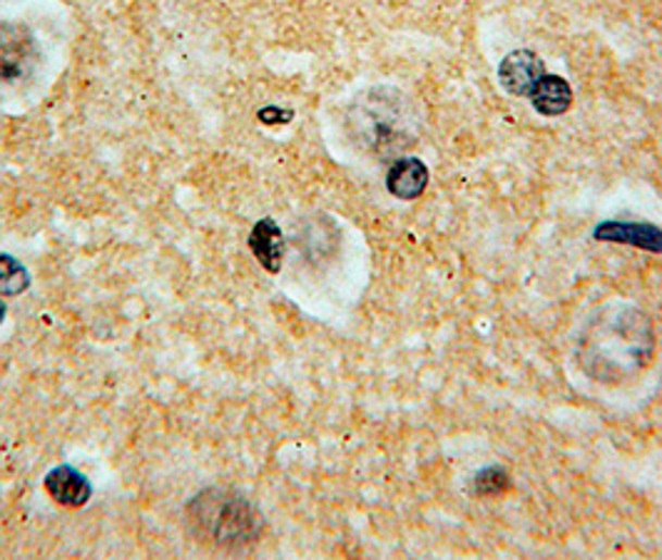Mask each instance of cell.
<instances>
[{
	"mask_svg": "<svg viewBox=\"0 0 662 560\" xmlns=\"http://www.w3.org/2000/svg\"><path fill=\"white\" fill-rule=\"evenodd\" d=\"M40 50L36 36L21 23L0 21V85L18 88L38 71Z\"/></svg>",
	"mask_w": 662,
	"mask_h": 560,
	"instance_id": "obj_4",
	"label": "cell"
},
{
	"mask_svg": "<svg viewBox=\"0 0 662 560\" xmlns=\"http://www.w3.org/2000/svg\"><path fill=\"white\" fill-rule=\"evenodd\" d=\"M546 75L544 60L530 50H515V53L505 55L501 67H498V77H501V85L515 98H530L533 90L540 77Z\"/></svg>",
	"mask_w": 662,
	"mask_h": 560,
	"instance_id": "obj_5",
	"label": "cell"
},
{
	"mask_svg": "<svg viewBox=\"0 0 662 560\" xmlns=\"http://www.w3.org/2000/svg\"><path fill=\"white\" fill-rule=\"evenodd\" d=\"M592 237L598 242H615V245H630L645 249V252L662 254V229L650 222H623V220H608L598 224Z\"/></svg>",
	"mask_w": 662,
	"mask_h": 560,
	"instance_id": "obj_6",
	"label": "cell"
},
{
	"mask_svg": "<svg viewBox=\"0 0 662 560\" xmlns=\"http://www.w3.org/2000/svg\"><path fill=\"white\" fill-rule=\"evenodd\" d=\"M655 334L650 319L633 307H608L580 339V366L596 382H621L652 359Z\"/></svg>",
	"mask_w": 662,
	"mask_h": 560,
	"instance_id": "obj_1",
	"label": "cell"
},
{
	"mask_svg": "<svg viewBox=\"0 0 662 560\" xmlns=\"http://www.w3.org/2000/svg\"><path fill=\"white\" fill-rule=\"evenodd\" d=\"M187 528L214 550H245L262 536V515L249 498L229 488H208L189 501Z\"/></svg>",
	"mask_w": 662,
	"mask_h": 560,
	"instance_id": "obj_2",
	"label": "cell"
},
{
	"mask_svg": "<svg viewBox=\"0 0 662 560\" xmlns=\"http://www.w3.org/2000/svg\"><path fill=\"white\" fill-rule=\"evenodd\" d=\"M349 127L361 148L376 154L407 148L414 140L409 135L407 102L397 90L376 88L359 98L351 108Z\"/></svg>",
	"mask_w": 662,
	"mask_h": 560,
	"instance_id": "obj_3",
	"label": "cell"
},
{
	"mask_svg": "<svg viewBox=\"0 0 662 560\" xmlns=\"http://www.w3.org/2000/svg\"><path fill=\"white\" fill-rule=\"evenodd\" d=\"M3 316H5V304L0 301V322H3Z\"/></svg>",
	"mask_w": 662,
	"mask_h": 560,
	"instance_id": "obj_13",
	"label": "cell"
},
{
	"mask_svg": "<svg viewBox=\"0 0 662 560\" xmlns=\"http://www.w3.org/2000/svg\"><path fill=\"white\" fill-rule=\"evenodd\" d=\"M30 287V274L13 257L0 254V297H15Z\"/></svg>",
	"mask_w": 662,
	"mask_h": 560,
	"instance_id": "obj_11",
	"label": "cell"
},
{
	"mask_svg": "<svg viewBox=\"0 0 662 560\" xmlns=\"http://www.w3.org/2000/svg\"><path fill=\"white\" fill-rule=\"evenodd\" d=\"M46 488L58 503L71 506V508L85 506L92 496L90 481L85 478L80 471H75L73 466H58L50 471L46 478Z\"/></svg>",
	"mask_w": 662,
	"mask_h": 560,
	"instance_id": "obj_8",
	"label": "cell"
},
{
	"mask_svg": "<svg viewBox=\"0 0 662 560\" xmlns=\"http://www.w3.org/2000/svg\"><path fill=\"white\" fill-rule=\"evenodd\" d=\"M509 484H511V478H509V473H505V469L491 466V469H484L480 473H476V478H473V490H476L478 496H498L509 488Z\"/></svg>",
	"mask_w": 662,
	"mask_h": 560,
	"instance_id": "obj_12",
	"label": "cell"
},
{
	"mask_svg": "<svg viewBox=\"0 0 662 560\" xmlns=\"http://www.w3.org/2000/svg\"><path fill=\"white\" fill-rule=\"evenodd\" d=\"M249 247H252L257 262H260L266 272L277 274L282 270L284 237L277 222L270 217L257 222L252 235H249Z\"/></svg>",
	"mask_w": 662,
	"mask_h": 560,
	"instance_id": "obj_9",
	"label": "cell"
},
{
	"mask_svg": "<svg viewBox=\"0 0 662 560\" xmlns=\"http://www.w3.org/2000/svg\"><path fill=\"white\" fill-rule=\"evenodd\" d=\"M533 108L546 117H558L573 105V90L561 75H544L530 95Z\"/></svg>",
	"mask_w": 662,
	"mask_h": 560,
	"instance_id": "obj_10",
	"label": "cell"
},
{
	"mask_svg": "<svg viewBox=\"0 0 662 560\" xmlns=\"http://www.w3.org/2000/svg\"><path fill=\"white\" fill-rule=\"evenodd\" d=\"M428 185V167L419 158H401L389 167L386 189L397 200H416Z\"/></svg>",
	"mask_w": 662,
	"mask_h": 560,
	"instance_id": "obj_7",
	"label": "cell"
}]
</instances>
